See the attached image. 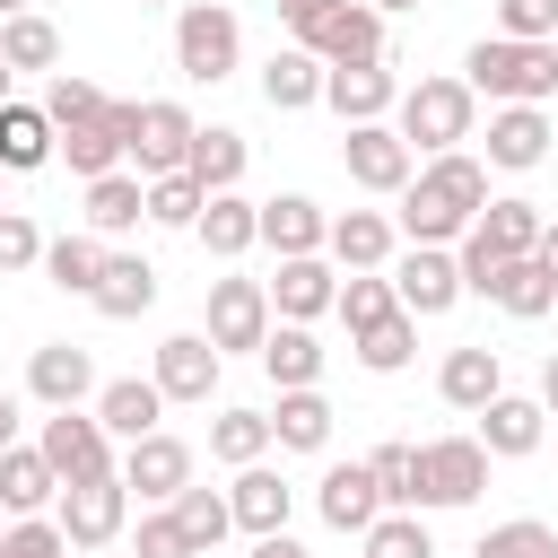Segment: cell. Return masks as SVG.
I'll use <instances>...</instances> for the list:
<instances>
[{
  "instance_id": "cell-54",
  "label": "cell",
  "mask_w": 558,
  "mask_h": 558,
  "mask_svg": "<svg viewBox=\"0 0 558 558\" xmlns=\"http://www.w3.org/2000/svg\"><path fill=\"white\" fill-rule=\"evenodd\" d=\"M105 131H113L122 157H131V140H140V96H113V105H105Z\"/></svg>"
},
{
  "instance_id": "cell-4",
  "label": "cell",
  "mask_w": 558,
  "mask_h": 558,
  "mask_svg": "<svg viewBox=\"0 0 558 558\" xmlns=\"http://www.w3.org/2000/svg\"><path fill=\"white\" fill-rule=\"evenodd\" d=\"M35 445H44V462L61 471V488H70V480H105V471H122L113 427H105L96 410H52V418L35 427Z\"/></svg>"
},
{
  "instance_id": "cell-20",
  "label": "cell",
  "mask_w": 558,
  "mask_h": 558,
  "mask_svg": "<svg viewBox=\"0 0 558 558\" xmlns=\"http://www.w3.org/2000/svg\"><path fill=\"white\" fill-rule=\"evenodd\" d=\"M192 235H201L209 262H244V253L262 244V201H244V192H209L201 218H192Z\"/></svg>"
},
{
  "instance_id": "cell-59",
  "label": "cell",
  "mask_w": 558,
  "mask_h": 558,
  "mask_svg": "<svg viewBox=\"0 0 558 558\" xmlns=\"http://www.w3.org/2000/svg\"><path fill=\"white\" fill-rule=\"evenodd\" d=\"M375 9H384V17H410V9H418V0H375Z\"/></svg>"
},
{
  "instance_id": "cell-56",
  "label": "cell",
  "mask_w": 558,
  "mask_h": 558,
  "mask_svg": "<svg viewBox=\"0 0 558 558\" xmlns=\"http://www.w3.org/2000/svg\"><path fill=\"white\" fill-rule=\"evenodd\" d=\"M541 262H549V279H558V218H541V244H532Z\"/></svg>"
},
{
  "instance_id": "cell-41",
  "label": "cell",
  "mask_w": 558,
  "mask_h": 558,
  "mask_svg": "<svg viewBox=\"0 0 558 558\" xmlns=\"http://www.w3.org/2000/svg\"><path fill=\"white\" fill-rule=\"evenodd\" d=\"M418 174H427V183H436L445 201H462L471 218L488 209V157H471V148H445V157H427Z\"/></svg>"
},
{
  "instance_id": "cell-19",
  "label": "cell",
  "mask_w": 558,
  "mask_h": 558,
  "mask_svg": "<svg viewBox=\"0 0 558 558\" xmlns=\"http://www.w3.org/2000/svg\"><path fill=\"white\" fill-rule=\"evenodd\" d=\"M314 514H323L331 532H357V541H366V523L384 514V488H375V471H366V462H331V471L314 480Z\"/></svg>"
},
{
  "instance_id": "cell-1",
  "label": "cell",
  "mask_w": 558,
  "mask_h": 558,
  "mask_svg": "<svg viewBox=\"0 0 558 558\" xmlns=\"http://www.w3.org/2000/svg\"><path fill=\"white\" fill-rule=\"evenodd\" d=\"M471 96L488 105H549L558 96V44H523V35H480L462 52Z\"/></svg>"
},
{
  "instance_id": "cell-8",
  "label": "cell",
  "mask_w": 558,
  "mask_h": 558,
  "mask_svg": "<svg viewBox=\"0 0 558 558\" xmlns=\"http://www.w3.org/2000/svg\"><path fill=\"white\" fill-rule=\"evenodd\" d=\"M52 514H61L70 549H105V541L131 532V488H122V471H105V480H70Z\"/></svg>"
},
{
  "instance_id": "cell-45",
  "label": "cell",
  "mask_w": 558,
  "mask_h": 558,
  "mask_svg": "<svg viewBox=\"0 0 558 558\" xmlns=\"http://www.w3.org/2000/svg\"><path fill=\"white\" fill-rule=\"evenodd\" d=\"M366 558H436V541H427L418 506H384V514L366 523Z\"/></svg>"
},
{
  "instance_id": "cell-7",
  "label": "cell",
  "mask_w": 558,
  "mask_h": 558,
  "mask_svg": "<svg viewBox=\"0 0 558 558\" xmlns=\"http://www.w3.org/2000/svg\"><path fill=\"white\" fill-rule=\"evenodd\" d=\"M392 296L418 314V323H436V314H453L471 288H462V253L453 244H410V253H392Z\"/></svg>"
},
{
  "instance_id": "cell-22",
  "label": "cell",
  "mask_w": 558,
  "mask_h": 558,
  "mask_svg": "<svg viewBox=\"0 0 558 558\" xmlns=\"http://www.w3.org/2000/svg\"><path fill=\"white\" fill-rule=\"evenodd\" d=\"M436 392H445V410H488V401L506 392V357H497L488 340H462V349H445Z\"/></svg>"
},
{
  "instance_id": "cell-30",
  "label": "cell",
  "mask_w": 558,
  "mask_h": 558,
  "mask_svg": "<svg viewBox=\"0 0 558 558\" xmlns=\"http://www.w3.org/2000/svg\"><path fill=\"white\" fill-rule=\"evenodd\" d=\"M183 166L201 174V192H235V183H244V166H253V140H244L235 122H201Z\"/></svg>"
},
{
  "instance_id": "cell-48",
  "label": "cell",
  "mask_w": 558,
  "mask_h": 558,
  "mask_svg": "<svg viewBox=\"0 0 558 558\" xmlns=\"http://www.w3.org/2000/svg\"><path fill=\"white\" fill-rule=\"evenodd\" d=\"M0 558H70V532H61V514H9V532H0Z\"/></svg>"
},
{
  "instance_id": "cell-55",
  "label": "cell",
  "mask_w": 558,
  "mask_h": 558,
  "mask_svg": "<svg viewBox=\"0 0 558 558\" xmlns=\"http://www.w3.org/2000/svg\"><path fill=\"white\" fill-rule=\"evenodd\" d=\"M244 558H314V549H305V541H296V532H262V541H253V549H244Z\"/></svg>"
},
{
  "instance_id": "cell-39",
  "label": "cell",
  "mask_w": 558,
  "mask_h": 558,
  "mask_svg": "<svg viewBox=\"0 0 558 558\" xmlns=\"http://www.w3.org/2000/svg\"><path fill=\"white\" fill-rule=\"evenodd\" d=\"M0 52H9V70H61V26L17 9V17H0Z\"/></svg>"
},
{
  "instance_id": "cell-16",
  "label": "cell",
  "mask_w": 558,
  "mask_h": 558,
  "mask_svg": "<svg viewBox=\"0 0 558 558\" xmlns=\"http://www.w3.org/2000/svg\"><path fill=\"white\" fill-rule=\"evenodd\" d=\"M305 52H323V61H392V52H384V9H375V0H331V9L314 17Z\"/></svg>"
},
{
  "instance_id": "cell-42",
  "label": "cell",
  "mask_w": 558,
  "mask_h": 558,
  "mask_svg": "<svg viewBox=\"0 0 558 558\" xmlns=\"http://www.w3.org/2000/svg\"><path fill=\"white\" fill-rule=\"evenodd\" d=\"M105 87L87 78V70H52V87H44V113H52V131H70V122H105Z\"/></svg>"
},
{
  "instance_id": "cell-58",
  "label": "cell",
  "mask_w": 558,
  "mask_h": 558,
  "mask_svg": "<svg viewBox=\"0 0 558 558\" xmlns=\"http://www.w3.org/2000/svg\"><path fill=\"white\" fill-rule=\"evenodd\" d=\"M541 410L558 418V349H549V366H541Z\"/></svg>"
},
{
  "instance_id": "cell-29",
  "label": "cell",
  "mask_w": 558,
  "mask_h": 558,
  "mask_svg": "<svg viewBox=\"0 0 558 558\" xmlns=\"http://www.w3.org/2000/svg\"><path fill=\"white\" fill-rule=\"evenodd\" d=\"M0 506L9 514H52L61 506V471L44 462V445H9L0 453Z\"/></svg>"
},
{
  "instance_id": "cell-57",
  "label": "cell",
  "mask_w": 558,
  "mask_h": 558,
  "mask_svg": "<svg viewBox=\"0 0 558 558\" xmlns=\"http://www.w3.org/2000/svg\"><path fill=\"white\" fill-rule=\"evenodd\" d=\"M17 445V392H0V453Z\"/></svg>"
},
{
  "instance_id": "cell-24",
  "label": "cell",
  "mask_w": 558,
  "mask_h": 558,
  "mask_svg": "<svg viewBox=\"0 0 558 558\" xmlns=\"http://www.w3.org/2000/svg\"><path fill=\"white\" fill-rule=\"evenodd\" d=\"M392 227H401L410 244H462V235H471V209H462V201H445L427 174H410V183H401V209H392Z\"/></svg>"
},
{
  "instance_id": "cell-11",
  "label": "cell",
  "mask_w": 558,
  "mask_h": 558,
  "mask_svg": "<svg viewBox=\"0 0 558 558\" xmlns=\"http://www.w3.org/2000/svg\"><path fill=\"white\" fill-rule=\"evenodd\" d=\"M122 488H131L140 506H174V488H192V445L166 436V427L131 436V445H122Z\"/></svg>"
},
{
  "instance_id": "cell-47",
  "label": "cell",
  "mask_w": 558,
  "mask_h": 558,
  "mask_svg": "<svg viewBox=\"0 0 558 558\" xmlns=\"http://www.w3.org/2000/svg\"><path fill=\"white\" fill-rule=\"evenodd\" d=\"M201 201H209V192H201L192 166H183V174H148V227H192Z\"/></svg>"
},
{
  "instance_id": "cell-64",
  "label": "cell",
  "mask_w": 558,
  "mask_h": 558,
  "mask_svg": "<svg viewBox=\"0 0 558 558\" xmlns=\"http://www.w3.org/2000/svg\"><path fill=\"white\" fill-rule=\"evenodd\" d=\"M0 174H9V166H0Z\"/></svg>"
},
{
  "instance_id": "cell-46",
  "label": "cell",
  "mask_w": 558,
  "mask_h": 558,
  "mask_svg": "<svg viewBox=\"0 0 558 558\" xmlns=\"http://www.w3.org/2000/svg\"><path fill=\"white\" fill-rule=\"evenodd\" d=\"M471 558H558V523H541V514H514V523H488Z\"/></svg>"
},
{
  "instance_id": "cell-26",
  "label": "cell",
  "mask_w": 558,
  "mask_h": 558,
  "mask_svg": "<svg viewBox=\"0 0 558 558\" xmlns=\"http://www.w3.org/2000/svg\"><path fill=\"white\" fill-rule=\"evenodd\" d=\"M105 323H140L148 305H157V262L148 253H105V279H96V296H87Z\"/></svg>"
},
{
  "instance_id": "cell-5",
  "label": "cell",
  "mask_w": 558,
  "mask_h": 558,
  "mask_svg": "<svg viewBox=\"0 0 558 558\" xmlns=\"http://www.w3.org/2000/svg\"><path fill=\"white\" fill-rule=\"evenodd\" d=\"M488 445L480 436H427L418 445V506H480L488 488Z\"/></svg>"
},
{
  "instance_id": "cell-44",
  "label": "cell",
  "mask_w": 558,
  "mask_h": 558,
  "mask_svg": "<svg viewBox=\"0 0 558 558\" xmlns=\"http://www.w3.org/2000/svg\"><path fill=\"white\" fill-rule=\"evenodd\" d=\"M349 331H366V323H384V314H401V296H392V270H349L340 279V305H331Z\"/></svg>"
},
{
  "instance_id": "cell-10",
  "label": "cell",
  "mask_w": 558,
  "mask_h": 558,
  "mask_svg": "<svg viewBox=\"0 0 558 558\" xmlns=\"http://www.w3.org/2000/svg\"><path fill=\"white\" fill-rule=\"evenodd\" d=\"M270 323H279V314H270V279H235V270L209 279V323H201V331H209L218 349H253V357H262Z\"/></svg>"
},
{
  "instance_id": "cell-3",
  "label": "cell",
  "mask_w": 558,
  "mask_h": 558,
  "mask_svg": "<svg viewBox=\"0 0 558 558\" xmlns=\"http://www.w3.org/2000/svg\"><path fill=\"white\" fill-rule=\"evenodd\" d=\"M235 61H244L235 9H227V0H183V9H174V70H183L192 87H218V78H235Z\"/></svg>"
},
{
  "instance_id": "cell-2",
  "label": "cell",
  "mask_w": 558,
  "mask_h": 558,
  "mask_svg": "<svg viewBox=\"0 0 558 558\" xmlns=\"http://www.w3.org/2000/svg\"><path fill=\"white\" fill-rule=\"evenodd\" d=\"M471 122H480L471 78H410V87H401V105H392V131H401L418 157L462 148V140H471Z\"/></svg>"
},
{
  "instance_id": "cell-52",
  "label": "cell",
  "mask_w": 558,
  "mask_h": 558,
  "mask_svg": "<svg viewBox=\"0 0 558 558\" xmlns=\"http://www.w3.org/2000/svg\"><path fill=\"white\" fill-rule=\"evenodd\" d=\"M497 35H523V44H558V0H497Z\"/></svg>"
},
{
  "instance_id": "cell-61",
  "label": "cell",
  "mask_w": 558,
  "mask_h": 558,
  "mask_svg": "<svg viewBox=\"0 0 558 558\" xmlns=\"http://www.w3.org/2000/svg\"><path fill=\"white\" fill-rule=\"evenodd\" d=\"M17 9H35V0H0V17H17Z\"/></svg>"
},
{
  "instance_id": "cell-34",
  "label": "cell",
  "mask_w": 558,
  "mask_h": 558,
  "mask_svg": "<svg viewBox=\"0 0 558 558\" xmlns=\"http://www.w3.org/2000/svg\"><path fill=\"white\" fill-rule=\"evenodd\" d=\"M262 375H270L279 392L323 384V340H314V323H270V340H262Z\"/></svg>"
},
{
  "instance_id": "cell-32",
  "label": "cell",
  "mask_w": 558,
  "mask_h": 558,
  "mask_svg": "<svg viewBox=\"0 0 558 558\" xmlns=\"http://www.w3.org/2000/svg\"><path fill=\"white\" fill-rule=\"evenodd\" d=\"M52 148H61L52 113L9 96V105H0V166H9V174H35V166H52Z\"/></svg>"
},
{
  "instance_id": "cell-28",
  "label": "cell",
  "mask_w": 558,
  "mask_h": 558,
  "mask_svg": "<svg viewBox=\"0 0 558 558\" xmlns=\"http://www.w3.org/2000/svg\"><path fill=\"white\" fill-rule=\"evenodd\" d=\"M488 305H506L514 323H541V314H558V279H549V262H541V253H514V262H497V279H488Z\"/></svg>"
},
{
  "instance_id": "cell-18",
  "label": "cell",
  "mask_w": 558,
  "mask_h": 558,
  "mask_svg": "<svg viewBox=\"0 0 558 558\" xmlns=\"http://www.w3.org/2000/svg\"><path fill=\"white\" fill-rule=\"evenodd\" d=\"M192 113L174 105V96H148L140 105V140H131V166L140 174H183V157H192Z\"/></svg>"
},
{
  "instance_id": "cell-14",
  "label": "cell",
  "mask_w": 558,
  "mask_h": 558,
  "mask_svg": "<svg viewBox=\"0 0 558 558\" xmlns=\"http://www.w3.org/2000/svg\"><path fill=\"white\" fill-rule=\"evenodd\" d=\"M105 384H96V357L78 349V340H44L35 357H26V401H44V410H87Z\"/></svg>"
},
{
  "instance_id": "cell-62",
  "label": "cell",
  "mask_w": 558,
  "mask_h": 558,
  "mask_svg": "<svg viewBox=\"0 0 558 558\" xmlns=\"http://www.w3.org/2000/svg\"><path fill=\"white\" fill-rule=\"evenodd\" d=\"M0 532H9V506H0Z\"/></svg>"
},
{
  "instance_id": "cell-43",
  "label": "cell",
  "mask_w": 558,
  "mask_h": 558,
  "mask_svg": "<svg viewBox=\"0 0 558 558\" xmlns=\"http://www.w3.org/2000/svg\"><path fill=\"white\" fill-rule=\"evenodd\" d=\"M52 157H61V166H70L78 183H96V174H113V166H122V140H113L105 122H70Z\"/></svg>"
},
{
  "instance_id": "cell-12",
  "label": "cell",
  "mask_w": 558,
  "mask_h": 558,
  "mask_svg": "<svg viewBox=\"0 0 558 558\" xmlns=\"http://www.w3.org/2000/svg\"><path fill=\"white\" fill-rule=\"evenodd\" d=\"M340 305V262L331 253H279V270H270V314L279 323H314V314H331Z\"/></svg>"
},
{
  "instance_id": "cell-37",
  "label": "cell",
  "mask_w": 558,
  "mask_h": 558,
  "mask_svg": "<svg viewBox=\"0 0 558 558\" xmlns=\"http://www.w3.org/2000/svg\"><path fill=\"white\" fill-rule=\"evenodd\" d=\"M349 349H357V366H366V375H401V366L418 357V314L401 305V314H384V323L349 331Z\"/></svg>"
},
{
  "instance_id": "cell-60",
  "label": "cell",
  "mask_w": 558,
  "mask_h": 558,
  "mask_svg": "<svg viewBox=\"0 0 558 558\" xmlns=\"http://www.w3.org/2000/svg\"><path fill=\"white\" fill-rule=\"evenodd\" d=\"M9 78H17V70H9V52H0V105H9Z\"/></svg>"
},
{
  "instance_id": "cell-6",
  "label": "cell",
  "mask_w": 558,
  "mask_h": 558,
  "mask_svg": "<svg viewBox=\"0 0 558 558\" xmlns=\"http://www.w3.org/2000/svg\"><path fill=\"white\" fill-rule=\"evenodd\" d=\"M340 166H349V183H357V192H375V201H401V183L418 174V148H410L392 122H349V140H340Z\"/></svg>"
},
{
  "instance_id": "cell-49",
  "label": "cell",
  "mask_w": 558,
  "mask_h": 558,
  "mask_svg": "<svg viewBox=\"0 0 558 558\" xmlns=\"http://www.w3.org/2000/svg\"><path fill=\"white\" fill-rule=\"evenodd\" d=\"M366 471H375L384 506H418V445H375V453H366Z\"/></svg>"
},
{
  "instance_id": "cell-25",
  "label": "cell",
  "mask_w": 558,
  "mask_h": 558,
  "mask_svg": "<svg viewBox=\"0 0 558 558\" xmlns=\"http://www.w3.org/2000/svg\"><path fill=\"white\" fill-rule=\"evenodd\" d=\"M323 52H305V44H279L270 61H262V105L270 113H305V105H323Z\"/></svg>"
},
{
  "instance_id": "cell-31",
  "label": "cell",
  "mask_w": 558,
  "mask_h": 558,
  "mask_svg": "<svg viewBox=\"0 0 558 558\" xmlns=\"http://www.w3.org/2000/svg\"><path fill=\"white\" fill-rule=\"evenodd\" d=\"M87 227L113 244V235H131V227H148V174H96L87 183Z\"/></svg>"
},
{
  "instance_id": "cell-33",
  "label": "cell",
  "mask_w": 558,
  "mask_h": 558,
  "mask_svg": "<svg viewBox=\"0 0 558 558\" xmlns=\"http://www.w3.org/2000/svg\"><path fill=\"white\" fill-rule=\"evenodd\" d=\"M105 253H113V244H105L96 227H78V235H52V244H44V279H52L61 296H96V279H105Z\"/></svg>"
},
{
  "instance_id": "cell-53",
  "label": "cell",
  "mask_w": 558,
  "mask_h": 558,
  "mask_svg": "<svg viewBox=\"0 0 558 558\" xmlns=\"http://www.w3.org/2000/svg\"><path fill=\"white\" fill-rule=\"evenodd\" d=\"M270 9H279V26H288V44H305V35H314V17H323L331 0H270Z\"/></svg>"
},
{
  "instance_id": "cell-38",
  "label": "cell",
  "mask_w": 558,
  "mask_h": 558,
  "mask_svg": "<svg viewBox=\"0 0 558 558\" xmlns=\"http://www.w3.org/2000/svg\"><path fill=\"white\" fill-rule=\"evenodd\" d=\"M270 410H218L209 418V462H227V471H244V462H270Z\"/></svg>"
},
{
  "instance_id": "cell-15",
  "label": "cell",
  "mask_w": 558,
  "mask_h": 558,
  "mask_svg": "<svg viewBox=\"0 0 558 558\" xmlns=\"http://www.w3.org/2000/svg\"><path fill=\"white\" fill-rule=\"evenodd\" d=\"M549 140H558L549 131V105H488V140L480 148H488L497 174H532L549 157Z\"/></svg>"
},
{
  "instance_id": "cell-35",
  "label": "cell",
  "mask_w": 558,
  "mask_h": 558,
  "mask_svg": "<svg viewBox=\"0 0 558 558\" xmlns=\"http://www.w3.org/2000/svg\"><path fill=\"white\" fill-rule=\"evenodd\" d=\"M96 418L131 445V436H148L157 418H166V392H157V375H113L105 392H96Z\"/></svg>"
},
{
  "instance_id": "cell-27",
  "label": "cell",
  "mask_w": 558,
  "mask_h": 558,
  "mask_svg": "<svg viewBox=\"0 0 558 558\" xmlns=\"http://www.w3.org/2000/svg\"><path fill=\"white\" fill-rule=\"evenodd\" d=\"M323 235H331V209H323L314 192L262 201V244H270V253H323Z\"/></svg>"
},
{
  "instance_id": "cell-21",
  "label": "cell",
  "mask_w": 558,
  "mask_h": 558,
  "mask_svg": "<svg viewBox=\"0 0 558 558\" xmlns=\"http://www.w3.org/2000/svg\"><path fill=\"white\" fill-rule=\"evenodd\" d=\"M323 253H331L340 270H392L401 227H392L384 209H340V218H331V235H323Z\"/></svg>"
},
{
  "instance_id": "cell-63",
  "label": "cell",
  "mask_w": 558,
  "mask_h": 558,
  "mask_svg": "<svg viewBox=\"0 0 558 558\" xmlns=\"http://www.w3.org/2000/svg\"><path fill=\"white\" fill-rule=\"evenodd\" d=\"M140 9H157V0H140Z\"/></svg>"
},
{
  "instance_id": "cell-13",
  "label": "cell",
  "mask_w": 558,
  "mask_h": 558,
  "mask_svg": "<svg viewBox=\"0 0 558 558\" xmlns=\"http://www.w3.org/2000/svg\"><path fill=\"white\" fill-rule=\"evenodd\" d=\"M218 366H227V349H218L209 331H174V340H157V357H148L157 392H166V401H192V410L218 392Z\"/></svg>"
},
{
  "instance_id": "cell-9",
  "label": "cell",
  "mask_w": 558,
  "mask_h": 558,
  "mask_svg": "<svg viewBox=\"0 0 558 558\" xmlns=\"http://www.w3.org/2000/svg\"><path fill=\"white\" fill-rule=\"evenodd\" d=\"M401 87H410V78H401L392 61H331V70H323V105L340 113V131H349V122H392Z\"/></svg>"
},
{
  "instance_id": "cell-23",
  "label": "cell",
  "mask_w": 558,
  "mask_h": 558,
  "mask_svg": "<svg viewBox=\"0 0 558 558\" xmlns=\"http://www.w3.org/2000/svg\"><path fill=\"white\" fill-rule=\"evenodd\" d=\"M227 506H235V532H288V514H296V488H288V471H270V462H244L235 471V488H227Z\"/></svg>"
},
{
  "instance_id": "cell-40",
  "label": "cell",
  "mask_w": 558,
  "mask_h": 558,
  "mask_svg": "<svg viewBox=\"0 0 558 558\" xmlns=\"http://www.w3.org/2000/svg\"><path fill=\"white\" fill-rule=\"evenodd\" d=\"M174 523H183V532H192V549L209 558V549L235 532V506H227V488H201V480H192V488H174Z\"/></svg>"
},
{
  "instance_id": "cell-51",
  "label": "cell",
  "mask_w": 558,
  "mask_h": 558,
  "mask_svg": "<svg viewBox=\"0 0 558 558\" xmlns=\"http://www.w3.org/2000/svg\"><path fill=\"white\" fill-rule=\"evenodd\" d=\"M44 227L26 218V209H0V279H17V270H44Z\"/></svg>"
},
{
  "instance_id": "cell-36",
  "label": "cell",
  "mask_w": 558,
  "mask_h": 558,
  "mask_svg": "<svg viewBox=\"0 0 558 558\" xmlns=\"http://www.w3.org/2000/svg\"><path fill=\"white\" fill-rule=\"evenodd\" d=\"M270 436H279V453H323V445H331V401H323V384H296V392H279V410H270Z\"/></svg>"
},
{
  "instance_id": "cell-17",
  "label": "cell",
  "mask_w": 558,
  "mask_h": 558,
  "mask_svg": "<svg viewBox=\"0 0 558 558\" xmlns=\"http://www.w3.org/2000/svg\"><path fill=\"white\" fill-rule=\"evenodd\" d=\"M480 427V445L497 453V462H523V453H541V436H549V410H541V392H497L488 410H471Z\"/></svg>"
},
{
  "instance_id": "cell-50",
  "label": "cell",
  "mask_w": 558,
  "mask_h": 558,
  "mask_svg": "<svg viewBox=\"0 0 558 558\" xmlns=\"http://www.w3.org/2000/svg\"><path fill=\"white\" fill-rule=\"evenodd\" d=\"M131 558H201V549H192V532L174 523V506H148V514L131 523Z\"/></svg>"
}]
</instances>
